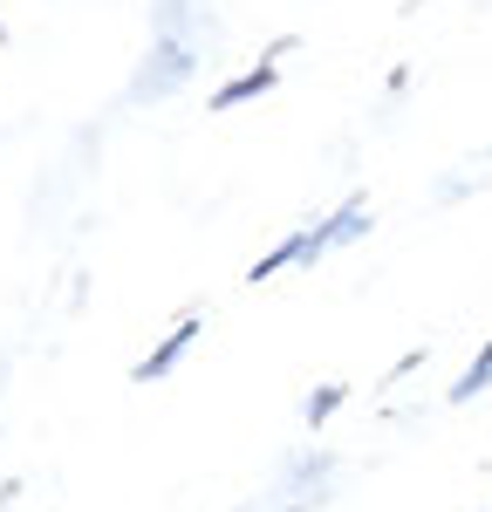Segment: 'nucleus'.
I'll list each match as a JSON object with an SVG mask.
<instances>
[{"mask_svg": "<svg viewBox=\"0 0 492 512\" xmlns=\"http://www.w3.org/2000/svg\"><path fill=\"white\" fill-rule=\"evenodd\" d=\"M274 89V62H260V69H246L240 82H226L219 96H212V110H233V103H246V96H267Z\"/></svg>", "mask_w": 492, "mask_h": 512, "instance_id": "f257e3e1", "label": "nucleus"}, {"mask_svg": "<svg viewBox=\"0 0 492 512\" xmlns=\"http://www.w3.org/2000/svg\"><path fill=\"white\" fill-rule=\"evenodd\" d=\"M192 335H199V321H178V328H171V342H164V349L151 355V362H137V383H151V376H164V369H171V362L185 355V342H192Z\"/></svg>", "mask_w": 492, "mask_h": 512, "instance_id": "f03ea898", "label": "nucleus"}, {"mask_svg": "<svg viewBox=\"0 0 492 512\" xmlns=\"http://www.w3.org/2000/svg\"><path fill=\"white\" fill-rule=\"evenodd\" d=\"M492 383V349L479 355V362H472V369H465V376H458V383H451V403H465V396H479Z\"/></svg>", "mask_w": 492, "mask_h": 512, "instance_id": "7ed1b4c3", "label": "nucleus"}, {"mask_svg": "<svg viewBox=\"0 0 492 512\" xmlns=\"http://www.w3.org/2000/svg\"><path fill=\"white\" fill-rule=\"evenodd\" d=\"M342 396H349L342 383H328V390H315V396H308V424H322V417L335 410V403H342Z\"/></svg>", "mask_w": 492, "mask_h": 512, "instance_id": "20e7f679", "label": "nucleus"}, {"mask_svg": "<svg viewBox=\"0 0 492 512\" xmlns=\"http://www.w3.org/2000/svg\"><path fill=\"white\" fill-rule=\"evenodd\" d=\"M0 41H7V28H0Z\"/></svg>", "mask_w": 492, "mask_h": 512, "instance_id": "39448f33", "label": "nucleus"}]
</instances>
